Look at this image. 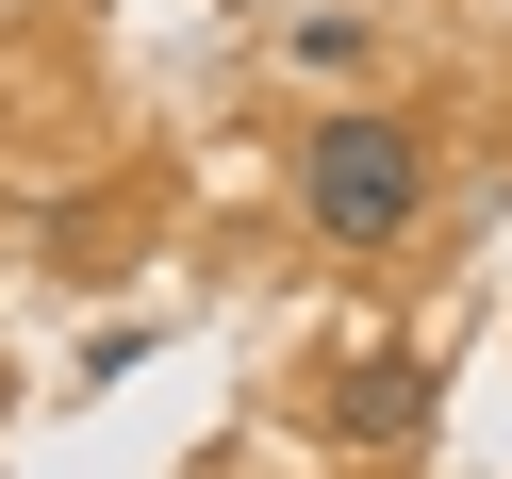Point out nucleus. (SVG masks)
Listing matches in <instances>:
<instances>
[{"instance_id":"obj_1","label":"nucleus","mask_w":512,"mask_h":479,"mask_svg":"<svg viewBox=\"0 0 512 479\" xmlns=\"http://www.w3.org/2000/svg\"><path fill=\"white\" fill-rule=\"evenodd\" d=\"M413 199H430L413 116L347 100V116H314V133H298V215H314V248H397V232H413Z\"/></svg>"},{"instance_id":"obj_2","label":"nucleus","mask_w":512,"mask_h":479,"mask_svg":"<svg viewBox=\"0 0 512 479\" xmlns=\"http://www.w3.org/2000/svg\"><path fill=\"white\" fill-rule=\"evenodd\" d=\"M347 430H413V413H430V364H413V347H380V364H347Z\"/></svg>"}]
</instances>
